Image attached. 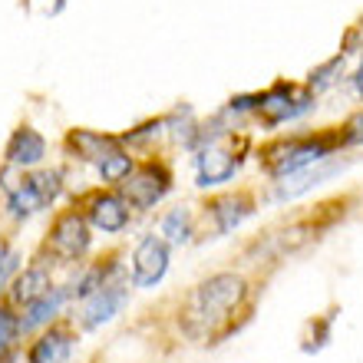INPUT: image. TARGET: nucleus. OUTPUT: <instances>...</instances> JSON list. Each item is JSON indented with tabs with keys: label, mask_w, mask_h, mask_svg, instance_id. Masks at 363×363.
Returning <instances> with one entry per match:
<instances>
[{
	"label": "nucleus",
	"mask_w": 363,
	"mask_h": 363,
	"mask_svg": "<svg viewBox=\"0 0 363 363\" xmlns=\"http://www.w3.org/2000/svg\"><path fill=\"white\" fill-rule=\"evenodd\" d=\"M119 135H106V133H93V129H73L67 135V149L83 162H99L106 152L119 149Z\"/></svg>",
	"instance_id": "9b49d317"
},
{
	"label": "nucleus",
	"mask_w": 363,
	"mask_h": 363,
	"mask_svg": "<svg viewBox=\"0 0 363 363\" xmlns=\"http://www.w3.org/2000/svg\"><path fill=\"white\" fill-rule=\"evenodd\" d=\"M23 334L20 330V317L10 314L7 307H0V363H10V350H13V340Z\"/></svg>",
	"instance_id": "aec40b11"
},
{
	"label": "nucleus",
	"mask_w": 363,
	"mask_h": 363,
	"mask_svg": "<svg viewBox=\"0 0 363 363\" xmlns=\"http://www.w3.org/2000/svg\"><path fill=\"white\" fill-rule=\"evenodd\" d=\"M337 73H344V57H334V60H327L324 67H317L314 73H311V79H307V89H311V93L327 89L337 79Z\"/></svg>",
	"instance_id": "412c9836"
},
{
	"label": "nucleus",
	"mask_w": 363,
	"mask_h": 363,
	"mask_svg": "<svg viewBox=\"0 0 363 363\" xmlns=\"http://www.w3.org/2000/svg\"><path fill=\"white\" fill-rule=\"evenodd\" d=\"M334 172H340V165H334V169H317V172L287 175V182L277 185V199H297V195H304L307 189H314V185H320L324 179H330Z\"/></svg>",
	"instance_id": "f3484780"
},
{
	"label": "nucleus",
	"mask_w": 363,
	"mask_h": 363,
	"mask_svg": "<svg viewBox=\"0 0 363 363\" xmlns=\"http://www.w3.org/2000/svg\"><path fill=\"white\" fill-rule=\"evenodd\" d=\"M125 301H129V284H125L123 277H113L109 284H103L93 297L83 301V327L96 330V327L109 324V320L123 311Z\"/></svg>",
	"instance_id": "6e6552de"
},
{
	"label": "nucleus",
	"mask_w": 363,
	"mask_h": 363,
	"mask_svg": "<svg viewBox=\"0 0 363 363\" xmlns=\"http://www.w3.org/2000/svg\"><path fill=\"white\" fill-rule=\"evenodd\" d=\"M169 271V245L159 235H145L133 251V281L139 287H155Z\"/></svg>",
	"instance_id": "0eeeda50"
},
{
	"label": "nucleus",
	"mask_w": 363,
	"mask_h": 363,
	"mask_svg": "<svg viewBox=\"0 0 363 363\" xmlns=\"http://www.w3.org/2000/svg\"><path fill=\"white\" fill-rule=\"evenodd\" d=\"M354 86H357V93L363 96V60H360V67H357V73H354Z\"/></svg>",
	"instance_id": "393cba45"
},
{
	"label": "nucleus",
	"mask_w": 363,
	"mask_h": 363,
	"mask_svg": "<svg viewBox=\"0 0 363 363\" xmlns=\"http://www.w3.org/2000/svg\"><path fill=\"white\" fill-rule=\"evenodd\" d=\"M43 155H47V139H43L37 129L20 125L17 133L10 135V143H7V162L10 165H17V169H30V165L43 162Z\"/></svg>",
	"instance_id": "9d476101"
},
{
	"label": "nucleus",
	"mask_w": 363,
	"mask_h": 363,
	"mask_svg": "<svg viewBox=\"0 0 363 363\" xmlns=\"http://www.w3.org/2000/svg\"><path fill=\"white\" fill-rule=\"evenodd\" d=\"M245 297H248V281L241 274L221 271V274L205 277L189 294L185 307H182V330L191 340H211V337H218L228 327L231 314L241 307Z\"/></svg>",
	"instance_id": "f257e3e1"
},
{
	"label": "nucleus",
	"mask_w": 363,
	"mask_h": 363,
	"mask_svg": "<svg viewBox=\"0 0 363 363\" xmlns=\"http://www.w3.org/2000/svg\"><path fill=\"white\" fill-rule=\"evenodd\" d=\"M314 109V93L294 83H274L271 89L258 93V109L255 113L264 119V125H281L291 119H301Z\"/></svg>",
	"instance_id": "7ed1b4c3"
},
{
	"label": "nucleus",
	"mask_w": 363,
	"mask_h": 363,
	"mask_svg": "<svg viewBox=\"0 0 363 363\" xmlns=\"http://www.w3.org/2000/svg\"><path fill=\"white\" fill-rule=\"evenodd\" d=\"M53 287V281H50V271L43 268V264H33V268H27L23 274L13 277V287H10V297L17 301V304H30V301H37V297H43Z\"/></svg>",
	"instance_id": "2eb2a0df"
},
{
	"label": "nucleus",
	"mask_w": 363,
	"mask_h": 363,
	"mask_svg": "<svg viewBox=\"0 0 363 363\" xmlns=\"http://www.w3.org/2000/svg\"><path fill=\"white\" fill-rule=\"evenodd\" d=\"M96 169H99V175H103V182H113V185H119V182L125 179V175L133 172V155L125 152L123 145L119 149H113V152H106L99 162H96Z\"/></svg>",
	"instance_id": "a211bd4d"
},
{
	"label": "nucleus",
	"mask_w": 363,
	"mask_h": 363,
	"mask_svg": "<svg viewBox=\"0 0 363 363\" xmlns=\"http://www.w3.org/2000/svg\"><path fill=\"white\" fill-rule=\"evenodd\" d=\"M208 208H211V218H215V228H218L221 235H228V231H235L241 221L255 211V201H251L248 191H238V195H221V199H215Z\"/></svg>",
	"instance_id": "f8f14e48"
},
{
	"label": "nucleus",
	"mask_w": 363,
	"mask_h": 363,
	"mask_svg": "<svg viewBox=\"0 0 363 363\" xmlns=\"http://www.w3.org/2000/svg\"><path fill=\"white\" fill-rule=\"evenodd\" d=\"M340 139H344V145H354V143H363V113L350 116L344 125V133H340Z\"/></svg>",
	"instance_id": "b1692460"
},
{
	"label": "nucleus",
	"mask_w": 363,
	"mask_h": 363,
	"mask_svg": "<svg viewBox=\"0 0 363 363\" xmlns=\"http://www.w3.org/2000/svg\"><path fill=\"white\" fill-rule=\"evenodd\" d=\"M119 189H123V199L129 201L133 208L145 211L169 195V189H172V172H169L162 162H145L125 175V179L119 182Z\"/></svg>",
	"instance_id": "20e7f679"
},
{
	"label": "nucleus",
	"mask_w": 363,
	"mask_h": 363,
	"mask_svg": "<svg viewBox=\"0 0 363 363\" xmlns=\"http://www.w3.org/2000/svg\"><path fill=\"white\" fill-rule=\"evenodd\" d=\"M73 354V337L67 327H50L37 344L30 347L27 363H67Z\"/></svg>",
	"instance_id": "4468645a"
},
{
	"label": "nucleus",
	"mask_w": 363,
	"mask_h": 363,
	"mask_svg": "<svg viewBox=\"0 0 363 363\" xmlns=\"http://www.w3.org/2000/svg\"><path fill=\"white\" fill-rule=\"evenodd\" d=\"M69 291L67 287H50L43 297H37V301H30V304H23V317H20V330H37V327L50 324L53 317L63 311V304H67Z\"/></svg>",
	"instance_id": "ddd939ff"
},
{
	"label": "nucleus",
	"mask_w": 363,
	"mask_h": 363,
	"mask_svg": "<svg viewBox=\"0 0 363 363\" xmlns=\"http://www.w3.org/2000/svg\"><path fill=\"white\" fill-rule=\"evenodd\" d=\"M360 33H363V23H360Z\"/></svg>",
	"instance_id": "a878e982"
},
{
	"label": "nucleus",
	"mask_w": 363,
	"mask_h": 363,
	"mask_svg": "<svg viewBox=\"0 0 363 363\" xmlns=\"http://www.w3.org/2000/svg\"><path fill=\"white\" fill-rule=\"evenodd\" d=\"M7 208H10V215H13V218H30V215H37L40 208H47V201H43V195L37 191L33 179L27 175L20 185H13V189H10Z\"/></svg>",
	"instance_id": "dca6fc26"
},
{
	"label": "nucleus",
	"mask_w": 363,
	"mask_h": 363,
	"mask_svg": "<svg viewBox=\"0 0 363 363\" xmlns=\"http://www.w3.org/2000/svg\"><path fill=\"white\" fill-rule=\"evenodd\" d=\"M337 145H344L340 135H294V139H281L271 143L268 149H261V165L271 179H287L311 169V165L324 162L327 155L334 152Z\"/></svg>",
	"instance_id": "f03ea898"
},
{
	"label": "nucleus",
	"mask_w": 363,
	"mask_h": 363,
	"mask_svg": "<svg viewBox=\"0 0 363 363\" xmlns=\"http://www.w3.org/2000/svg\"><path fill=\"white\" fill-rule=\"evenodd\" d=\"M89 221L79 215V211H63L57 221H53V231H50V251L57 255L60 261H79L89 251Z\"/></svg>",
	"instance_id": "39448f33"
},
{
	"label": "nucleus",
	"mask_w": 363,
	"mask_h": 363,
	"mask_svg": "<svg viewBox=\"0 0 363 363\" xmlns=\"http://www.w3.org/2000/svg\"><path fill=\"white\" fill-rule=\"evenodd\" d=\"M86 221L93 228L106 231V235H116L129 225V201L123 195H93L86 208Z\"/></svg>",
	"instance_id": "1a4fd4ad"
},
{
	"label": "nucleus",
	"mask_w": 363,
	"mask_h": 363,
	"mask_svg": "<svg viewBox=\"0 0 363 363\" xmlns=\"http://www.w3.org/2000/svg\"><path fill=\"white\" fill-rule=\"evenodd\" d=\"M162 235L172 245H189L191 241V215L189 208H172L162 218Z\"/></svg>",
	"instance_id": "6ab92c4d"
},
{
	"label": "nucleus",
	"mask_w": 363,
	"mask_h": 363,
	"mask_svg": "<svg viewBox=\"0 0 363 363\" xmlns=\"http://www.w3.org/2000/svg\"><path fill=\"white\" fill-rule=\"evenodd\" d=\"M248 149V143H241L235 149V139H225V143L205 145L199 152V185H221V182L235 179V172L241 169V152Z\"/></svg>",
	"instance_id": "423d86ee"
},
{
	"label": "nucleus",
	"mask_w": 363,
	"mask_h": 363,
	"mask_svg": "<svg viewBox=\"0 0 363 363\" xmlns=\"http://www.w3.org/2000/svg\"><path fill=\"white\" fill-rule=\"evenodd\" d=\"M30 179H33V185H37V191L43 195V201H47V205H53V201H57V195L63 191V175H60L57 169H50V172H33Z\"/></svg>",
	"instance_id": "4be33fe9"
},
{
	"label": "nucleus",
	"mask_w": 363,
	"mask_h": 363,
	"mask_svg": "<svg viewBox=\"0 0 363 363\" xmlns=\"http://www.w3.org/2000/svg\"><path fill=\"white\" fill-rule=\"evenodd\" d=\"M17 264H20V255L10 248V245H4V241H0V287L10 281V274L17 271Z\"/></svg>",
	"instance_id": "5701e85b"
}]
</instances>
